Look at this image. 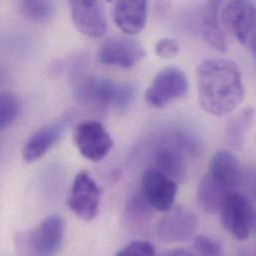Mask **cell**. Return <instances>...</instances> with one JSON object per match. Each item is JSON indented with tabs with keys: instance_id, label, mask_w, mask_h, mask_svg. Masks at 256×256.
Returning <instances> with one entry per match:
<instances>
[{
	"instance_id": "6da1fadb",
	"label": "cell",
	"mask_w": 256,
	"mask_h": 256,
	"mask_svg": "<svg viewBox=\"0 0 256 256\" xmlns=\"http://www.w3.org/2000/svg\"><path fill=\"white\" fill-rule=\"evenodd\" d=\"M196 87L202 108L216 117H224L242 103L246 91L238 64L222 58L202 61L196 70Z\"/></svg>"
},
{
	"instance_id": "7a4b0ae2",
	"label": "cell",
	"mask_w": 256,
	"mask_h": 256,
	"mask_svg": "<svg viewBox=\"0 0 256 256\" xmlns=\"http://www.w3.org/2000/svg\"><path fill=\"white\" fill-rule=\"evenodd\" d=\"M74 96L80 105L90 109L112 108L124 111L134 98V90L128 85L117 84L108 79L85 76L77 81Z\"/></svg>"
},
{
	"instance_id": "3957f363",
	"label": "cell",
	"mask_w": 256,
	"mask_h": 256,
	"mask_svg": "<svg viewBox=\"0 0 256 256\" xmlns=\"http://www.w3.org/2000/svg\"><path fill=\"white\" fill-rule=\"evenodd\" d=\"M220 218L224 228L234 238L238 240H246L256 224L254 206L246 196L232 192L222 204Z\"/></svg>"
},
{
	"instance_id": "277c9868",
	"label": "cell",
	"mask_w": 256,
	"mask_h": 256,
	"mask_svg": "<svg viewBox=\"0 0 256 256\" xmlns=\"http://www.w3.org/2000/svg\"><path fill=\"white\" fill-rule=\"evenodd\" d=\"M188 90V81L184 71L168 67L154 78L146 93V101L152 107L164 108L184 97Z\"/></svg>"
},
{
	"instance_id": "5b68a950",
	"label": "cell",
	"mask_w": 256,
	"mask_h": 256,
	"mask_svg": "<svg viewBox=\"0 0 256 256\" xmlns=\"http://www.w3.org/2000/svg\"><path fill=\"white\" fill-rule=\"evenodd\" d=\"M102 190L87 172H80L74 178L69 196V208L85 222L93 220L99 214Z\"/></svg>"
},
{
	"instance_id": "8992f818",
	"label": "cell",
	"mask_w": 256,
	"mask_h": 256,
	"mask_svg": "<svg viewBox=\"0 0 256 256\" xmlns=\"http://www.w3.org/2000/svg\"><path fill=\"white\" fill-rule=\"evenodd\" d=\"M74 142L80 154L94 162L103 160L113 146L110 134L97 121L78 124L74 130Z\"/></svg>"
},
{
	"instance_id": "52a82bcc",
	"label": "cell",
	"mask_w": 256,
	"mask_h": 256,
	"mask_svg": "<svg viewBox=\"0 0 256 256\" xmlns=\"http://www.w3.org/2000/svg\"><path fill=\"white\" fill-rule=\"evenodd\" d=\"M222 20L230 32L248 46L256 32V5L250 0H230L222 9Z\"/></svg>"
},
{
	"instance_id": "ba28073f",
	"label": "cell",
	"mask_w": 256,
	"mask_h": 256,
	"mask_svg": "<svg viewBox=\"0 0 256 256\" xmlns=\"http://www.w3.org/2000/svg\"><path fill=\"white\" fill-rule=\"evenodd\" d=\"M142 194L152 210L166 212L174 206L178 182L158 168H150L142 176Z\"/></svg>"
},
{
	"instance_id": "9c48e42d",
	"label": "cell",
	"mask_w": 256,
	"mask_h": 256,
	"mask_svg": "<svg viewBox=\"0 0 256 256\" xmlns=\"http://www.w3.org/2000/svg\"><path fill=\"white\" fill-rule=\"evenodd\" d=\"M77 30L90 38L103 37L108 29L101 0H68Z\"/></svg>"
},
{
	"instance_id": "30bf717a",
	"label": "cell",
	"mask_w": 256,
	"mask_h": 256,
	"mask_svg": "<svg viewBox=\"0 0 256 256\" xmlns=\"http://www.w3.org/2000/svg\"><path fill=\"white\" fill-rule=\"evenodd\" d=\"M146 56L142 46L128 37H112L100 47L98 60L108 66L130 69L138 64Z\"/></svg>"
},
{
	"instance_id": "8fae6325",
	"label": "cell",
	"mask_w": 256,
	"mask_h": 256,
	"mask_svg": "<svg viewBox=\"0 0 256 256\" xmlns=\"http://www.w3.org/2000/svg\"><path fill=\"white\" fill-rule=\"evenodd\" d=\"M198 216L184 208H172L158 224V236L166 242H182L190 240L198 230Z\"/></svg>"
},
{
	"instance_id": "7c38bea8",
	"label": "cell",
	"mask_w": 256,
	"mask_h": 256,
	"mask_svg": "<svg viewBox=\"0 0 256 256\" xmlns=\"http://www.w3.org/2000/svg\"><path fill=\"white\" fill-rule=\"evenodd\" d=\"M64 222L61 216L53 214L44 218L29 234L27 244L36 256H53L63 244Z\"/></svg>"
},
{
	"instance_id": "4fadbf2b",
	"label": "cell",
	"mask_w": 256,
	"mask_h": 256,
	"mask_svg": "<svg viewBox=\"0 0 256 256\" xmlns=\"http://www.w3.org/2000/svg\"><path fill=\"white\" fill-rule=\"evenodd\" d=\"M208 174L228 194L236 192L240 184V162L230 150H222L214 154Z\"/></svg>"
},
{
	"instance_id": "5bb4252c",
	"label": "cell",
	"mask_w": 256,
	"mask_h": 256,
	"mask_svg": "<svg viewBox=\"0 0 256 256\" xmlns=\"http://www.w3.org/2000/svg\"><path fill=\"white\" fill-rule=\"evenodd\" d=\"M148 19V0H116L114 20L118 28L128 35L140 33Z\"/></svg>"
},
{
	"instance_id": "9a60e30c",
	"label": "cell",
	"mask_w": 256,
	"mask_h": 256,
	"mask_svg": "<svg viewBox=\"0 0 256 256\" xmlns=\"http://www.w3.org/2000/svg\"><path fill=\"white\" fill-rule=\"evenodd\" d=\"M66 122L59 120L38 128L27 140L23 148V158L27 162H32L42 158L61 138Z\"/></svg>"
},
{
	"instance_id": "2e32d148",
	"label": "cell",
	"mask_w": 256,
	"mask_h": 256,
	"mask_svg": "<svg viewBox=\"0 0 256 256\" xmlns=\"http://www.w3.org/2000/svg\"><path fill=\"white\" fill-rule=\"evenodd\" d=\"M224 0H208L204 14L202 30L206 41L216 50L224 53L228 50L226 35L222 27V7Z\"/></svg>"
},
{
	"instance_id": "e0dca14e",
	"label": "cell",
	"mask_w": 256,
	"mask_h": 256,
	"mask_svg": "<svg viewBox=\"0 0 256 256\" xmlns=\"http://www.w3.org/2000/svg\"><path fill=\"white\" fill-rule=\"evenodd\" d=\"M178 146L160 148L156 156V164L158 170L172 178L174 182H182L186 176V164Z\"/></svg>"
},
{
	"instance_id": "ac0fdd59",
	"label": "cell",
	"mask_w": 256,
	"mask_h": 256,
	"mask_svg": "<svg viewBox=\"0 0 256 256\" xmlns=\"http://www.w3.org/2000/svg\"><path fill=\"white\" fill-rule=\"evenodd\" d=\"M230 194L208 174H206L200 182L198 200L202 208L208 214L220 212L222 204Z\"/></svg>"
},
{
	"instance_id": "d6986e66",
	"label": "cell",
	"mask_w": 256,
	"mask_h": 256,
	"mask_svg": "<svg viewBox=\"0 0 256 256\" xmlns=\"http://www.w3.org/2000/svg\"><path fill=\"white\" fill-rule=\"evenodd\" d=\"M256 110L248 107L236 114L226 124V140L234 148H242L246 142L248 132L252 127Z\"/></svg>"
},
{
	"instance_id": "ffe728a7",
	"label": "cell",
	"mask_w": 256,
	"mask_h": 256,
	"mask_svg": "<svg viewBox=\"0 0 256 256\" xmlns=\"http://www.w3.org/2000/svg\"><path fill=\"white\" fill-rule=\"evenodd\" d=\"M19 6L23 15L36 23L48 22L53 15L50 0H19Z\"/></svg>"
},
{
	"instance_id": "44dd1931",
	"label": "cell",
	"mask_w": 256,
	"mask_h": 256,
	"mask_svg": "<svg viewBox=\"0 0 256 256\" xmlns=\"http://www.w3.org/2000/svg\"><path fill=\"white\" fill-rule=\"evenodd\" d=\"M20 104L17 97L9 92H2L0 96V128L10 127L18 118Z\"/></svg>"
},
{
	"instance_id": "7402d4cb",
	"label": "cell",
	"mask_w": 256,
	"mask_h": 256,
	"mask_svg": "<svg viewBox=\"0 0 256 256\" xmlns=\"http://www.w3.org/2000/svg\"><path fill=\"white\" fill-rule=\"evenodd\" d=\"M152 208L146 202L142 194H136L130 198L127 206L128 216L132 220L140 222L146 220L150 216Z\"/></svg>"
},
{
	"instance_id": "603a6c76",
	"label": "cell",
	"mask_w": 256,
	"mask_h": 256,
	"mask_svg": "<svg viewBox=\"0 0 256 256\" xmlns=\"http://www.w3.org/2000/svg\"><path fill=\"white\" fill-rule=\"evenodd\" d=\"M194 250L202 256H220L222 254V244L206 236H200L196 238L194 242Z\"/></svg>"
},
{
	"instance_id": "cb8c5ba5",
	"label": "cell",
	"mask_w": 256,
	"mask_h": 256,
	"mask_svg": "<svg viewBox=\"0 0 256 256\" xmlns=\"http://www.w3.org/2000/svg\"><path fill=\"white\" fill-rule=\"evenodd\" d=\"M116 256H156V250L152 244L144 240L132 242L120 250Z\"/></svg>"
},
{
	"instance_id": "d4e9b609",
	"label": "cell",
	"mask_w": 256,
	"mask_h": 256,
	"mask_svg": "<svg viewBox=\"0 0 256 256\" xmlns=\"http://www.w3.org/2000/svg\"><path fill=\"white\" fill-rule=\"evenodd\" d=\"M154 52L158 58L168 60L174 58L178 54L180 44L176 39L162 38L156 44Z\"/></svg>"
},
{
	"instance_id": "484cf974",
	"label": "cell",
	"mask_w": 256,
	"mask_h": 256,
	"mask_svg": "<svg viewBox=\"0 0 256 256\" xmlns=\"http://www.w3.org/2000/svg\"><path fill=\"white\" fill-rule=\"evenodd\" d=\"M164 256H192V254H190V252H186V250H170V252H166V254H164Z\"/></svg>"
},
{
	"instance_id": "4316f807",
	"label": "cell",
	"mask_w": 256,
	"mask_h": 256,
	"mask_svg": "<svg viewBox=\"0 0 256 256\" xmlns=\"http://www.w3.org/2000/svg\"><path fill=\"white\" fill-rule=\"evenodd\" d=\"M248 46L250 47V51H252V55H254V57L256 61V32L252 35V37L250 38Z\"/></svg>"
},
{
	"instance_id": "83f0119b",
	"label": "cell",
	"mask_w": 256,
	"mask_h": 256,
	"mask_svg": "<svg viewBox=\"0 0 256 256\" xmlns=\"http://www.w3.org/2000/svg\"><path fill=\"white\" fill-rule=\"evenodd\" d=\"M252 192H254V196H256V176H254V178H252Z\"/></svg>"
},
{
	"instance_id": "f1b7e54d",
	"label": "cell",
	"mask_w": 256,
	"mask_h": 256,
	"mask_svg": "<svg viewBox=\"0 0 256 256\" xmlns=\"http://www.w3.org/2000/svg\"><path fill=\"white\" fill-rule=\"evenodd\" d=\"M108 1H113V0H108Z\"/></svg>"
}]
</instances>
